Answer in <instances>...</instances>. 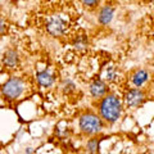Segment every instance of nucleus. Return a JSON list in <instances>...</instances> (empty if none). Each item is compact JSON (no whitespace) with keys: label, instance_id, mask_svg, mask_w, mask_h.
<instances>
[{"label":"nucleus","instance_id":"f257e3e1","mask_svg":"<svg viewBox=\"0 0 154 154\" xmlns=\"http://www.w3.org/2000/svg\"><path fill=\"white\" fill-rule=\"evenodd\" d=\"M100 116L109 123L116 122L121 116V102L116 95H107L99 105Z\"/></svg>","mask_w":154,"mask_h":154},{"label":"nucleus","instance_id":"f03ea898","mask_svg":"<svg viewBox=\"0 0 154 154\" xmlns=\"http://www.w3.org/2000/svg\"><path fill=\"white\" fill-rule=\"evenodd\" d=\"M25 90V82L18 79V77H12L9 79L2 88V94L4 96V99L7 100H16L18 99L21 94Z\"/></svg>","mask_w":154,"mask_h":154},{"label":"nucleus","instance_id":"7ed1b4c3","mask_svg":"<svg viewBox=\"0 0 154 154\" xmlns=\"http://www.w3.org/2000/svg\"><path fill=\"white\" fill-rule=\"evenodd\" d=\"M68 28V21L63 14L50 16L46 21V31L51 36H62Z\"/></svg>","mask_w":154,"mask_h":154},{"label":"nucleus","instance_id":"20e7f679","mask_svg":"<svg viewBox=\"0 0 154 154\" xmlns=\"http://www.w3.org/2000/svg\"><path fill=\"white\" fill-rule=\"evenodd\" d=\"M80 128L81 131L88 135L98 134L99 131H102L103 122L98 116H95L93 113H88V114H84L80 118Z\"/></svg>","mask_w":154,"mask_h":154},{"label":"nucleus","instance_id":"39448f33","mask_svg":"<svg viewBox=\"0 0 154 154\" xmlns=\"http://www.w3.org/2000/svg\"><path fill=\"white\" fill-rule=\"evenodd\" d=\"M145 102V93L141 89H132L126 94V103L132 108H136Z\"/></svg>","mask_w":154,"mask_h":154},{"label":"nucleus","instance_id":"423d86ee","mask_svg":"<svg viewBox=\"0 0 154 154\" xmlns=\"http://www.w3.org/2000/svg\"><path fill=\"white\" fill-rule=\"evenodd\" d=\"M4 66L8 67V68H16L19 63V57H18V53L13 49H9L5 51L4 54Z\"/></svg>","mask_w":154,"mask_h":154},{"label":"nucleus","instance_id":"0eeeda50","mask_svg":"<svg viewBox=\"0 0 154 154\" xmlns=\"http://www.w3.org/2000/svg\"><path fill=\"white\" fill-rule=\"evenodd\" d=\"M149 80V73L145 69H137L136 72H134V75L131 76V82L136 88H141V86Z\"/></svg>","mask_w":154,"mask_h":154},{"label":"nucleus","instance_id":"6e6552de","mask_svg":"<svg viewBox=\"0 0 154 154\" xmlns=\"http://www.w3.org/2000/svg\"><path fill=\"white\" fill-rule=\"evenodd\" d=\"M113 16H114V9L113 7L110 5H104L99 12V22L102 25H108V23L112 22L113 19Z\"/></svg>","mask_w":154,"mask_h":154},{"label":"nucleus","instance_id":"1a4fd4ad","mask_svg":"<svg viewBox=\"0 0 154 154\" xmlns=\"http://www.w3.org/2000/svg\"><path fill=\"white\" fill-rule=\"evenodd\" d=\"M90 93L94 98H100V96L105 95V93H107V85L102 80H95L90 85Z\"/></svg>","mask_w":154,"mask_h":154},{"label":"nucleus","instance_id":"9d476101","mask_svg":"<svg viewBox=\"0 0 154 154\" xmlns=\"http://www.w3.org/2000/svg\"><path fill=\"white\" fill-rule=\"evenodd\" d=\"M37 82L41 86H44V88H49V86L53 85V82H54V76L46 69L41 71L37 73Z\"/></svg>","mask_w":154,"mask_h":154},{"label":"nucleus","instance_id":"9b49d317","mask_svg":"<svg viewBox=\"0 0 154 154\" xmlns=\"http://www.w3.org/2000/svg\"><path fill=\"white\" fill-rule=\"evenodd\" d=\"M75 46L77 48V49H85V48L88 46V38H86L85 36H80L75 41Z\"/></svg>","mask_w":154,"mask_h":154},{"label":"nucleus","instance_id":"f8f14e48","mask_svg":"<svg viewBox=\"0 0 154 154\" xmlns=\"http://www.w3.org/2000/svg\"><path fill=\"white\" fill-rule=\"evenodd\" d=\"M98 146H99V140L98 139H91V140L88 143V149L91 153L98 150Z\"/></svg>","mask_w":154,"mask_h":154},{"label":"nucleus","instance_id":"ddd939ff","mask_svg":"<svg viewBox=\"0 0 154 154\" xmlns=\"http://www.w3.org/2000/svg\"><path fill=\"white\" fill-rule=\"evenodd\" d=\"M105 79H107L108 81H113L114 79H116V72H114V68H112V67H110V68H108L107 71H105Z\"/></svg>","mask_w":154,"mask_h":154},{"label":"nucleus","instance_id":"4468645a","mask_svg":"<svg viewBox=\"0 0 154 154\" xmlns=\"http://www.w3.org/2000/svg\"><path fill=\"white\" fill-rule=\"evenodd\" d=\"M99 2L100 0H82V4L88 8H94V7L98 5Z\"/></svg>","mask_w":154,"mask_h":154},{"label":"nucleus","instance_id":"2eb2a0df","mask_svg":"<svg viewBox=\"0 0 154 154\" xmlns=\"http://www.w3.org/2000/svg\"><path fill=\"white\" fill-rule=\"evenodd\" d=\"M5 30H7V22L0 17V35H3V33L5 32Z\"/></svg>","mask_w":154,"mask_h":154},{"label":"nucleus","instance_id":"dca6fc26","mask_svg":"<svg viewBox=\"0 0 154 154\" xmlns=\"http://www.w3.org/2000/svg\"><path fill=\"white\" fill-rule=\"evenodd\" d=\"M89 154H95V153H89Z\"/></svg>","mask_w":154,"mask_h":154},{"label":"nucleus","instance_id":"f3484780","mask_svg":"<svg viewBox=\"0 0 154 154\" xmlns=\"http://www.w3.org/2000/svg\"><path fill=\"white\" fill-rule=\"evenodd\" d=\"M150 2H152V0H150Z\"/></svg>","mask_w":154,"mask_h":154}]
</instances>
